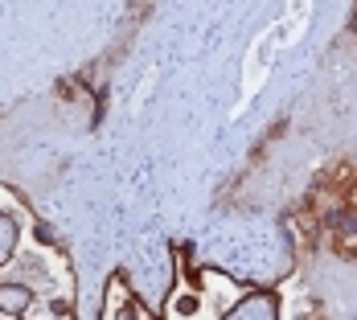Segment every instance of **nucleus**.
Segmentation results:
<instances>
[{
  "label": "nucleus",
  "instance_id": "f257e3e1",
  "mask_svg": "<svg viewBox=\"0 0 357 320\" xmlns=\"http://www.w3.org/2000/svg\"><path fill=\"white\" fill-rule=\"evenodd\" d=\"M226 317H234V320H275L280 317V300H275L271 291H250V296H243Z\"/></svg>",
  "mask_w": 357,
  "mask_h": 320
},
{
  "label": "nucleus",
  "instance_id": "f03ea898",
  "mask_svg": "<svg viewBox=\"0 0 357 320\" xmlns=\"http://www.w3.org/2000/svg\"><path fill=\"white\" fill-rule=\"evenodd\" d=\"M33 304V291L21 284H0V312L4 317H25Z\"/></svg>",
  "mask_w": 357,
  "mask_h": 320
},
{
  "label": "nucleus",
  "instance_id": "7ed1b4c3",
  "mask_svg": "<svg viewBox=\"0 0 357 320\" xmlns=\"http://www.w3.org/2000/svg\"><path fill=\"white\" fill-rule=\"evenodd\" d=\"M13 250H17V222L8 213H0V263H8Z\"/></svg>",
  "mask_w": 357,
  "mask_h": 320
},
{
  "label": "nucleus",
  "instance_id": "20e7f679",
  "mask_svg": "<svg viewBox=\"0 0 357 320\" xmlns=\"http://www.w3.org/2000/svg\"><path fill=\"white\" fill-rule=\"evenodd\" d=\"M119 291H123V275H115L107 284V296H111V304L103 308V317H119Z\"/></svg>",
  "mask_w": 357,
  "mask_h": 320
},
{
  "label": "nucleus",
  "instance_id": "39448f33",
  "mask_svg": "<svg viewBox=\"0 0 357 320\" xmlns=\"http://www.w3.org/2000/svg\"><path fill=\"white\" fill-rule=\"evenodd\" d=\"M197 312V296H181L177 300V317H193Z\"/></svg>",
  "mask_w": 357,
  "mask_h": 320
}]
</instances>
